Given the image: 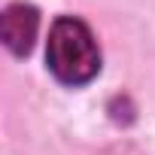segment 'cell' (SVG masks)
<instances>
[{"instance_id":"obj_1","label":"cell","mask_w":155,"mask_h":155,"mask_svg":"<svg viewBox=\"0 0 155 155\" xmlns=\"http://www.w3.org/2000/svg\"><path fill=\"white\" fill-rule=\"evenodd\" d=\"M46 61L58 82L64 85H85L101 70V52L85 21L64 15L52 25L46 43Z\"/></svg>"},{"instance_id":"obj_2","label":"cell","mask_w":155,"mask_h":155,"mask_svg":"<svg viewBox=\"0 0 155 155\" xmlns=\"http://www.w3.org/2000/svg\"><path fill=\"white\" fill-rule=\"evenodd\" d=\"M37 28H40V12L31 3H12L0 15V37L12 55H28L34 49Z\"/></svg>"}]
</instances>
